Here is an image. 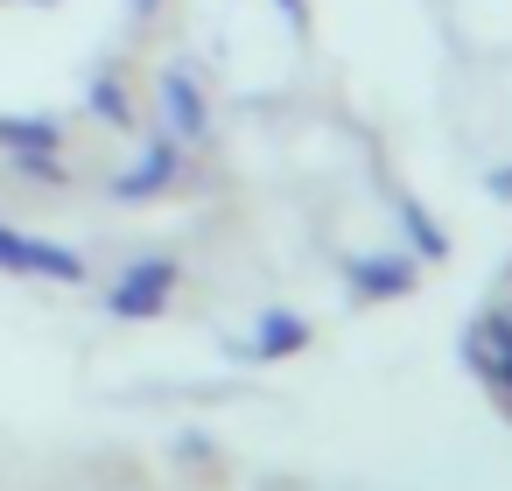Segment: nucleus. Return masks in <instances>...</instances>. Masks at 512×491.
<instances>
[{"label": "nucleus", "mask_w": 512, "mask_h": 491, "mask_svg": "<svg viewBox=\"0 0 512 491\" xmlns=\"http://www.w3.org/2000/svg\"><path fill=\"white\" fill-rule=\"evenodd\" d=\"M0 274L8 281H50V288H85L92 260L64 239H43V232H22V225L0 218Z\"/></svg>", "instance_id": "1"}, {"label": "nucleus", "mask_w": 512, "mask_h": 491, "mask_svg": "<svg viewBox=\"0 0 512 491\" xmlns=\"http://www.w3.org/2000/svg\"><path fill=\"white\" fill-rule=\"evenodd\" d=\"M176 260L169 253H134L113 281H106V316H120V323H155L162 309H169V295H176Z\"/></svg>", "instance_id": "2"}, {"label": "nucleus", "mask_w": 512, "mask_h": 491, "mask_svg": "<svg viewBox=\"0 0 512 491\" xmlns=\"http://www.w3.org/2000/svg\"><path fill=\"white\" fill-rule=\"evenodd\" d=\"M183 176H190V148H183V141H169V134H148V141H141V155H134L127 169H113L106 197L134 211V204H155V197H169Z\"/></svg>", "instance_id": "3"}, {"label": "nucleus", "mask_w": 512, "mask_h": 491, "mask_svg": "<svg viewBox=\"0 0 512 491\" xmlns=\"http://www.w3.org/2000/svg\"><path fill=\"white\" fill-rule=\"evenodd\" d=\"M155 106H162V134L169 141H183V148L211 141V92H204L197 64H162L155 71Z\"/></svg>", "instance_id": "4"}, {"label": "nucleus", "mask_w": 512, "mask_h": 491, "mask_svg": "<svg viewBox=\"0 0 512 491\" xmlns=\"http://www.w3.org/2000/svg\"><path fill=\"white\" fill-rule=\"evenodd\" d=\"M0 155L15 169H50L64 155V120L50 113H0Z\"/></svg>", "instance_id": "5"}, {"label": "nucleus", "mask_w": 512, "mask_h": 491, "mask_svg": "<svg viewBox=\"0 0 512 491\" xmlns=\"http://www.w3.org/2000/svg\"><path fill=\"white\" fill-rule=\"evenodd\" d=\"M85 113L106 120L113 134H141V106H134V92H127L120 71H92L85 78Z\"/></svg>", "instance_id": "6"}, {"label": "nucleus", "mask_w": 512, "mask_h": 491, "mask_svg": "<svg viewBox=\"0 0 512 491\" xmlns=\"http://www.w3.org/2000/svg\"><path fill=\"white\" fill-rule=\"evenodd\" d=\"M344 281H351L365 302H386V295H407L414 267H407L400 253H351V260H344Z\"/></svg>", "instance_id": "7"}, {"label": "nucleus", "mask_w": 512, "mask_h": 491, "mask_svg": "<svg viewBox=\"0 0 512 491\" xmlns=\"http://www.w3.org/2000/svg\"><path fill=\"white\" fill-rule=\"evenodd\" d=\"M309 316H295V309H260V323H253V358H295V351H309Z\"/></svg>", "instance_id": "8"}, {"label": "nucleus", "mask_w": 512, "mask_h": 491, "mask_svg": "<svg viewBox=\"0 0 512 491\" xmlns=\"http://www.w3.org/2000/svg\"><path fill=\"white\" fill-rule=\"evenodd\" d=\"M120 8H127L134 22H155V15H162V0H120Z\"/></svg>", "instance_id": "9"}, {"label": "nucleus", "mask_w": 512, "mask_h": 491, "mask_svg": "<svg viewBox=\"0 0 512 491\" xmlns=\"http://www.w3.org/2000/svg\"><path fill=\"white\" fill-rule=\"evenodd\" d=\"M274 8H281V15H288V22H295V29H302V22H309V0H274Z\"/></svg>", "instance_id": "10"}, {"label": "nucleus", "mask_w": 512, "mask_h": 491, "mask_svg": "<svg viewBox=\"0 0 512 491\" xmlns=\"http://www.w3.org/2000/svg\"><path fill=\"white\" fill-rule=\"evenodd\" d=\"M36 8H50V0H36Z\"/></svg>", "instance_id": "11"}]
</instances>
